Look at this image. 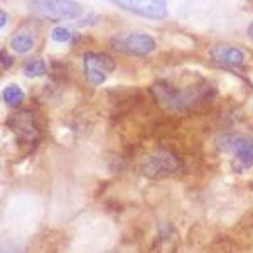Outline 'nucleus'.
Listing matches in <instances>:
<instances>
[{"label":"nucleus","instance_id":"nucleus-1","mask_svg":"<svg viewBox=\"0 0 253 253\" xmlns=\"http://www.w3.org/2000/svg\"><path fill=\"white\" fill-rule=\"evenodd\" d=\"M150 95L162 108L170 112H187L211 100L214 86L206 80H199L184 88H175L169 81H157L150 86Z\"/></svg>","mask_w":253,"mask_h":253},{"label":"nucleus","instance_id":"nucleus-2","mask_svg":"<svg viewBox=\"0 0 253 253\" xmlns=\"http://www.w3.org/2000/svg\"><path fill=\"white\" fill-rule=\"evenodd\" d=\"M5 125L14 133L17 144L22 149H34L41 140V126L36 117V112L31 108H22L19 112L12 113V115L5 120Z\"/></svg>","mask_w":253,"mask_h":253},{"label":"nucleus","instance_id":"nucleus-3","mask_svg":"<svg viewBox=\"0 0 253 253\" xmlns=\"http://www.w3.org/2000/svg\"><path fill=\"white\" fill-rule=\"evenodd\" d=\"M112 49H115L120 54L130 56H147L156 51V39L144 31H122L113 34L108 39Z\"/></svg>","mask_w":253,"mask_h":253},{"label":"nucleus","instance_id":"nucleus-4","mask_svg":"<svg viewBox=\"0 0 253 253\" xmlns=\"http://www.w3.org/2000/svg\"><path fill=\"white\" fill-rule=\"evenodd\" d=\"M219 150L231 154L235 169L247 170L253 166V135L247 133H223L216 138Z\"/></svg>","mask_w":253,"mask_h":253},{"label":"nucleus","instance_id":"nucleus-5","mask_svg":"<svg viewBox=\"0 0 253 253\" xmlns=\"http://www.w3.org/2000/svg\"><path fill=\"white\" fill-rule=\"evenodd\" d=\"M115 59L107 52H84L83 54V73L84 78L91 86H100L113 71H115Z\"/></svg>","mask_w":253,"mask_h":253},{"label":"nucleus","instance_id":"nucleus-6","mask_svg":"<svg viewBox=\"0 0 253 253\" xmlns=\"http://www.w3.org/2000/svg\"><path fill=\"white\" fill-rule=\"evenodd\" d=\"M31 10L36 15L49 20H71L81 15L83 7L69 0H44V2H31Z\"/></svg>","mask_w":253,"mask_h":253},{"label":"nucleus","instance_id":"nucleus-7","mask_svg":"<svg viewBox=\"0 0 253 253\" xmlns=\"http://www.w3.org/2000/svg\"><path fill=\"white\" fill-rule=\"evenodd\" d=\"M181 167V161L172 152L164 149H159L156 152L149 154L140 164L142 174L150 179H161L166 175L174 174Z\"/></svg>","mask_w":253,"mask_h":253},{"label":"nucleus","instance_id":"nucleus-8","mask_svg":"<svg viewBox=\"0 0 253 253\" xmlns=\"http://www.w3.org/2000/svg\"><path fill=\"white\" fill-rule=\"evenodd\" d=\"M117 7L124 10H128L132 14H137V15H142V17H149V19H156V20H161V19H166L169 10H167V3L162 2V0H128V2H122V0H115Z\"/></svg>","mask_w":253,"mask_h":253},{"label":"nucleus","instance_id":"nucleus-9","mask_svg":"<svg viewBox=\"0 0 253 253\" xmlns=\"http://www.w3.org/2000/svg\"><path fill=\"white\" fill-rule=\"evenodd\" d=\"M211 58L216 64L224 68H242L245 64V52L240 47L228 44H216L211 47Z\"/></svg>","mask_w":253,"mask_h":253},{"label":"nucleus","instance_id":"nucleus-10","mask_svg":"<svg viewBox=\"0 0 253 253\" xmlns=\"http://www.w3.org/2000/svg\"><path fill=\"white\" fill-rule=\"evenodd\" d=\"M177 233L170 224H167L161 230V233L157 236V253H175L177 248Z\"/></svg>","mask_w":253,"mask_h":253},{"label":"nucleus","instance_id":"nucleus-11","mask_svg":"<svg viewBox=\"0 0 253 253\" xmlns=\"http://www.w3.org/2000/svg\"><path fill=\"white\" fill-rule=\"evenodd\" d=\"M34 42H36L34 36H32L29 31H24V29L15 31L10 38V47L14 49L15 52H19V54L29 52L31 49L34 47Z\"/></svg>","mask_w":253,"mask_h":253},{"label":"nucleus","instance_id":"nucleus-12","mask_svg":"<svg viewBox=\"0 0 253 253\" xmlns=\"http://www.w3.org/2000/svg\"><path fill=\"white\" fill-rule=\"evenodd\" d=\"M24 96H26V95H24L22 88H20L19 84H15V83L7 84V86L3 88V91H2L3 103H5L9 108L20 107V103L24 101Z\"/></svg>","mask_w":253,"mask_h":253},{"label":"nucleus","instance_id":"nucleus-13","mask_svg":"<svg viewBox=\"0 0 253 253\" xmlns=\"http://www.w3.org/2000/svg\"><path fill=\"white\" fill-rule=\"evenodd\" d=\"M46 71H47V64L41 58H32L24 66V75L27 78H39V76L46 75Z\"/></svg>","mask_w":253,"mask_h":253},{"label":"nucleus","instance_id":"nucleus-14","mask_svg":"<svg viewBox=\"0 0 253 253\" xmlns=\"http://www.w3.org/2000/svg\"><path fill=\"white\" fill-rule=\"evenodd\" d=\"M75 36H76V32H73L71 27H68V26H56L54 29L51 31V39L59 44L69 42Z\"/></svg>","mask_w":253,"mask_h":253},{"label":"nucleus","instance_id":"nucleus-15","mask_svg":"<svg viewBox=\"0 0 253 253\" xmlns=\"http://www.w3.org/2000/svg\"><path fill=\"white\" fill-rule=\"evenodd\" d=\"M0 64H2V69L5 71V69H9L10 66H12V63H14V59H12V56L7 52V49H2L0 51Z\"/></svg>","mask_w":253,"mask_h":253},{"label":"nucleus","instance_id":"nucleus-16","mask_svg":"<svg viewBox=\"0 0 253 253\" xmlns=\"http://www.w3.org/2000/svg\"><path fill=\"white\" fill-rule=\"evenodd\" d=\"M5 22H7V14L2 10V12H0V27H2V29L5 27Z\"/></svg>","mask_w":253,"mask_h":253},{"label":"nucleus","instance_id":"nucleus-17","mask_svg":"<svg viewBox=\"0 0 253 253\" xmlns=\"http://www.w3.org/2000/svg\"><path fill=\"white\" fill-rule=\"evenodd\" d=\"M247 32H248V38H252V39H253V22L250 24V26H248Z\"/></svg>","mask_w":253,"mask_h":253}]
</instances>
